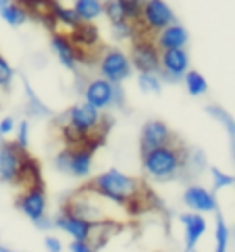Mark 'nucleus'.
Here are the masks:
<instances>
[{"label": "nucleus", "mask_w": 235, "mask_h": 252, "mask_svg": "<svg viewBox=\"0 0 235 252\" xmlns=\"http://www.w3.org/2000/svg\"><path fill=\"white\" fill-rule=\"evenodd\" d=\"M59 125L62 129V138H65L69 146L86 144V146L96 150L98 146L104 144L106 131L111 127V119L84 100L75 106H71L59 119Z\"/></svg>", "instance_id": "nucleus-1"}, {"label": "nucleus", "mask_w": 235, "mask_h": 252, "mask_svg": "<svg viewBox=\"0 0 235 252\" xmlns=\"http://www.w3.org/2000/svg\"><path fill=\"white\" fill-rule=\"evenodd\" d=\"M88 188L117 206L144 204V196H150L146 184L140 177L121 173L119 169H108L104 173L96 175L88 184Z\"/></svg>", "instance_id": "nucleus-2"}, {"label": "nucleus", "mask_w": 235, "mask_h": 252, "mask_svg": "<svg viewBox=\"0 0 235 252\" xmlns=\"http://www.w3.org/2000/svg\"><path fill=\"white\" fill-rule=\"evenodd\" d=\"M185 163H187V150L177 138L169 142L167 146H160L142 155L144 173L152 179H158V182L179 177L185 171Z\"/></svg>", "instance_id": "nucleus-3"}, {"label": "nucleus", "mask_w": 235, "mask_h": 252, "mask_svg": "<svg viewBox=\"0 0 235 252\" xmlns=\"http://www.w3.org/2000/svg\"><path fill=\"white\" fill-rule=\"evenodd\" d=\"M92 165H94V150L86 146V144H81V146H69L54 157L57 171H60L65 175H73V177H88L92 173Z\"/></svg>", "instance_id": "nucleus-4"}, {"label": "nucleus", "mask_w": 235, "mask_h": 252, "mask_svg": "<svg viewBox=\"0 0 235 252\" xmlns=\"http://www.w3.org/2000/svg\"><path fill=\"white\" fill-rule=\"evenodd\" d=\"M86 102H89L98 111H106L111 106H123L125 104V92L121 84H111L104 77L89 79L84 88Z\"/></svg>", "instance_id": "nucleus-5"}, {"label": "nucleus", "mask_w": 235, "mask_h": 252, "mask_svg": "<svg viewBox=\"0 0 235 252\" xmlns=\"http://www.w3.org/2000/svg\"><path fill=\"white\" fill-rule=\"evenodd\" d=\"M175 13L165 0H146V4L142 8L140 19L135 21L138 25V35H154L162 28L175 23Z\"/></svg>", "instance_id": "nucleus-6"}, {"label": "nucleus", "mask_w": 235, "mask_h": 252, "mask_svg": "<svg viewBox=\"0 0 235 252\" xmlns=\"http://www.w3.org/2000/svg\"><path fill=\"white\" fill-rule=\"evenodd\" d=\"M98 71L100 77L108 79L111 84H123L133 73L131 61L121 48H102L98 59Z\"/></svg>", "instance_id": "nucleus-7"}, {"label": "nucleus", "mask_w": 235, "mask_h": 252, "mask_svg": "<svg viewBox=\"0 0 235 252\" xmlns=\"http://www.w3.org/2000/svg\"><path fill=\"white\" fill-rule=\"evenodd\" d=\"M129 61L138 73H158L160 71V50L148 35H138L131 42Z\"/></svg>", "instance_id": "nucleus-8"}, {"label": "nucleus", "mask_w": 235, "mask_h": 252, "mask_svg": "<svg viewBox=\"0 0 235 252\" xmlns=\"http://www.w3.org/2000/svg\"><path fill=\"white\" fill-rule=\"evenodd\" d=\"M25 157H27V150L19 148L15 142L0 144V182H4V184L19 182Z\"/></svg>", "instance_id": "nucleus-9"}, {"label": "nucleus", "mask_w": 235, "mask_h": 252, "mask_svg": "<svg viewBox=\"0 0 235 252\" xmlns=\"http://www.w3.org/2000/svg\"><path fill=\"white\" fill-rule=\"evenodd\" d=\"M189 71V55L185 48H173V50H160V79L171 84L181 82L183 75Z\"/></svg>", "instance_id": "nucleus-10"}, {"label": "nucleus", "mask_w": 235, "mask_h": 252, "mask_svg": "<svg viewBox=\"0 0 235 252\" xmlns=\"http://www.w3.org/2000/svg\"><path fill=\"white\" fill-rule=\"evenodd\" d=\"M175 136L173 131L169 129V125L160 119H150L142 125L140 131V155H146V152L167 146L169 142H173Z\"/></svg>", "instance_id": "nucleus-11"}, {"label": "nucleus", "mask_w": 235, "mask_h": 252, "mask_svg": "<svg viewBox=\"0 0 235 252\" xmlns=\"http://www.w3.org/2000/svg\"><path fill=\"white\" fill-rule=\"evenodd\" d=\"M17 209H19L25 217H29L33 223L46 217V209H48V198L44 184H35L25 188V192L17 198Z\"/></svg>", "instance_id": "nucleus-12"}, {"label": "nucleus", "mask_w": 235, "mask_h": 252, "mask_svg": "<svg viewBox=\"0 0 235 252\" xmlns=\"http://www.w3.org/2000/svg\"><path fill=\"white\" fill-rule=\"evenodd\" d=\"M50 46L54 50V55H57V59L60 61V65L67 67L69 71H75L77 73L79 63H86L84 52H81L75 44L71 42L69 35H65V33H54L52 40H50Z\"/></svg>", "instance_id": "nucleus-13"}, {"label": "nucleus", "mask_w": 235, "mask_h": 252, "mask_svg": "<svg viewBox=\"0 0 235 252\" xmlns=\"http://www.w3.org/2000/svg\"><path fill=\"white\" fill-rule=\"evenodd\" d=\"M92 225H94V223H89V221H86V219L77 217V215L69 213L67 209H62V211L57 215V217L52 219V227H59L60 231L69 233L71 238L79 240V242H88L89 231H92Z\"/></svg>", "instance_id": "nucleus-14"}, {"label": "nucleus", "mask_w": 235, "mask_h": 252, "mask_svg": "<svg viewBox=\"0 0 235 252\" xmlns=\"http://www.w3.org/2000/svg\"><path fill=\"white\" fill-rule=\"evenodd\" d=\"M158 50H173V48H185L189 42V33L181 23H171L167 28H162L160 32L154 33V40Z\"/></svg>", "instance_id": "nucleus-15"}, {"label": "nucleus", "mask_w": 235, "mask_h": 252, "mask_svg": "<svg viewBox=\"0 0 235 252\" xmlns=\"http://www.w3.org/2000/svg\"><path fill=\"white\" fill-rule=\"evenodd\" d=\"M183 202L194 213H216V198L202 186H187L183 192Z\"/></svg>", "instance_id": "nucleus-16"}, {"label": "nucleus", "mask_w": 235, "mask_h": 252, "mask_svg": "<svg viewBox=\"0 0 235 252\" xmlns=\"http://www.w3.org/2000/svg\"><path fill=\"white\" fill-rule=\"evenodd\" d=\"M183 229H185V248H194L198 244L204 233H206V219L202 217V213H183L181 217Z\"/></svg>", "instance_id": "nucleus-17"}, {"label": "nucleus", "mask_w": 235, "mask_h": 252, "mask_svg": "<svg viewBox=\"0 0 235 252\" xmlns=\"http://www.w3.org/2000/svg\"><path fill=\"white\" fill-rule=\"evenodd\" d=\"M69 38L81 52H84V50H92L100 44V32H98V28L94 23H79L75 30H71Z\"/></svg>", "instance_id": "nucleus-18"}, {"label": "nucleus", "mask_w": 235, "mask_h": 252, "mask_svg": "<svg viewBox=\"0 0 235 252\" xmlns=\"http://www.w3.org/2000/svg\"><path fill=\"white\" fill-rule=\"evenodd\" d=\"M71 8L81 23H94L98 17H102V0H73Z\"/></svg>", "instance_id": "nucleus-19"}, {"label": "nucleus", "mask_w": 235, "mask_h": 252, "mask_svg": "<svg viewBox=\"0 0 235 252\" xmlns=\"http://www.w3.org/2000/svg\"><path fill=\"white\" fill-rule=\"evenodd\" d=\"M0 17H2L8 25H13V28H19V25H23L29 19L27 11L21 4H17L15 0H0Z\"/></svg>", "instance_id": "nucleus-20"}, {"label": "nucleus", "mask_w": 235, "mask_h": 252, "mask_svg": "<svg viewBox=\"0 0 235 252\" xmlns=\"http://www.w3.org/2000/svg\"><path fill=\"white\" fill-rule=\"evenodd\" d=\"M50 15H52V23H60V25H65V28H69V30H75L77 25L81 23V21L77 19V15H75L73 8L60 4L59 0H52Z\"/></svg>", "instance_id": "nucleus-21"}, {"label": "nucleus", "mask_w": 235, "mask_h": 252, "mask_svg": "<svg viewBox=\"0 0 235 252\" xmlns=\"http://www.w3.org/2000/svg\"><path fill=\"white\" fill-rule=\"evenodd\" d=\"M206 113H208L210 117H214V119L219 121L225 129H227L229 138H231V148H233V152H235V121H233V117H231L227 111H225V109H221V106H216V104L206 106Z\"/></svg>", "instance_id": "nucleus-22"}, {"label": "nucleus", "mask_w": 235, "mask_h": 252, "mask_svg": "<svg viewBox=\"0 0 235 252\" xmlns=\"http://www.w3.org/2000/svg\"><path fill=\"white\" fill-rule=\"evenodd\" d=\"M181 82L185 84L187 94H192V96H202V94H206V90H208V82H206L204 75L198 73V71H187Z\"/></svg>", "instance_id": "nucleus-23"}, {"label": "nucleus", "mask_w": 235, "mask_h": 252, "mask_svg": "<svg viewBox=\"0 0 235 252\" xmlns=\"http://www.w3.org/2000/svg\"><path fill=\"white\" fill-rule=\"evenodd\" d=\"M23 88H25V96H27V113L33 115V117H50V109L33 94L31 86L27 84L25 79H23Z\"/></svg>", "instance_id": "nucleus-24"}, {"label": "nucleus", "mask_w": 235, "mask_h": 252, "mask_svg": "<svg viewBox=\"0 0 235 252\" xmlns=\"http://www.w3.org/2000/svg\"><path fill=\"white\" fill-rule=\"evenodd\" d=\"M102 15L106 17L108 21L113 23H121L127 21V15H125V8L119 0H102Z\"/></svg>", "instance_id": "nucleus-25"}, {"label": "nucleus", "mask_w": 235, "mask_h": 252, "mask_svg": "<svg viewBox=\"0 0 235 252\" xmlns=\"http://www.w3.org/2000/svg\"><path fill=\"white\" fill-rule=\"evenodd\" d=\"M111 33H113V38L115 40H119V42H123V40H135L138 38V25H135L133 21H121V23H113L111 25Z\"/></svg>", "instance_id": "nucleus-26"}, {"label": "nucleus", "mask_w": 235, "mask_h": 252, "mask_svg": "<svg viewBox=\"0 0 235 252\" xmlns=\"http://www.w3.org/2000/svg\"><path fill=\"white\" fill-rule=\"evenodd\" d=\"M216 246H214V252H227V244H229V227L225 223L221 211L216 209Z\"/></svg>", "instance_id": "nucleus-27"}, {"label": "nucleus", "mask_w": 235, "mask_h": 252, "mask_svg": "<svg viewBox=\"0 0 235 252\" xmlns=\"http://www.w3.org/2000/svg\"><path fill=\"white\" fill-rule=\"evenodd\" d=\"M138 86L146 94H158L162 88V79L158 73H138Z\"/></svg>", "instance_id": "nucleus-28"}, {"label": "nucleus", "mask_w": 235, "mask_h": 252, "mask_svg": "<svg viewBox=\"0 0 235 252\" xmlns=\"http://www.w3.org/2000/svg\"><path fill=\"white\" fill-rule=\"evenodd\" d=\"M119 2L123 4L125 15H127V19L135 23V21L140 19L142 8H144V4H146V0H119Z\"/></svg>", "instance_id": "nucleus-29"}, {"label": "nucleus", "mask_w": 235, "mask_h": 252, "mask_svg": "<svg viewBox=\"0 0 235 252\" xmlns=\"http://www.w3.org/2000/svg\"><path fill=\"white\" fill-rule=\"evenodd\" d=\"M13 77H15V71L11 67V63H8L2 55H0V88H8L13 84Z\"/></svg>", "instance_id": "nucleus-30"}, {"label": "nucleus", "mask_w": 235, "mask_h": 252, "mask_svg": "<svg viewBox=\"0 0 235 252\" xmlns=\"http://www.w3.org/2000/svg\"><path fill=\"white\" fill-rule=\"evenodd\" d=\"M210 175H212V186H214V190H223V188H229L235 184V177L227 175V173H223V171L219 169H210Z\"/></svg>", "instance_id": "nucleus-31"}, {"label": "nucleus", "mask_w": 235, "mask_h": 252, "mask_svg": "<svg viewBox=\"0 0 235 252\" xmlns=\"http://www.w3.org/2000/svg\"><path fill=\"white\" fill-rule=\"evenodd\" d=\"M15 144L19 148L27 150V144H29V121H19V127H17V138Z\"/></svg>", "instance_id": "nucleus-32"}, {"label": "nucleus", "mask_w": 235, "mask_h": 252, "mask_svg": "<svg viewBox=\"0 0 235 252\" xmlns=\"http://www.w3.org/2000/svg\"><path fill=\"white\" fill-rule=\"evenodd\" d=\"M17 127V123L13 117H4V119H0V136H8V133H13Z\"/></svg>", "instance_id": "nucleus-33"}, {"label": "nucleus", "mask_w": 235, "mask_h": 252, "mask_svg": "<svg viewBox=\"0 0 235 252\" xmlns=\"http://www.w3.org/2000/svg\"><path fill=\"white\" fill-rule=\"evenodd\" d=\"M44 248H46L48 252H60L62 250V244H60L59 238L48 236V238H44Z\"/></svg>", "instance_id": "nucleus-34"}, {"label": "nucleus", "mask_w": 235, "mask_h": 252, "mask_svg": "<svg viewBox=\"0 0 235 252\" xmlns=\"http://www.w3.org/2000/svg\"><path fill=\"white\" fill-rule=\"evenodd\" d=\"M71 252H98V250L92 244H88V242L73 240V242H71Z\"/></svg>", "instance_id": "nucleus-35"}, {"label": "nucleus", "mask_w": 235, "mask_h": 252, "mask_svg": "<svg viewBox=\"0 0 235 252\" xmlns=\"http://www.w3.org/2000/svg\"><path fill=\"white\" fill-rule=\"evenodd\" d=\"M0 252H13L11 248H6V246H2V244H0Z\"/></svg>", "instance_id": "nucleus-36"}, {"label": "nucleus", "mask_w": 235, "mask_h": 252, "mask_svg": "<svg viewBox=\"0 0 235 252\" xmlns=\"http://www.w3.org/2000/svg\"><path fill=\"white\" fill-rule=\"evenodd\" d=\"M183 252H198V250H196V248H185Z\"/></svg>", "instance_id": "nucleus-37"}, {"label": "nucleus", "mask_w": 235, "mask_h": 252, "mask_svg": "<svg viewBox=\"0 0 235 252\" xmlns=\"http://www.w3.org/2000/svg\"><path fill=\"white\" fill-rule=\"evenodd\" d=\"M233 157H235V152H233Z\"/></svg>", "instance_id": "nucleus-38"}, {"label": "nucleus", "mask_w": 235, "mask_h": 252, "mask_svg": "<svg viewBox=\"0 0 235 252\" xmlns=\"http://www.w3.org/2000/svg\"><path fill=\"white\" fill-rule=\"evenodd\" d=\"M0 138H2V136H0Z\"/></svg>", "instance_id": "nucleus-39"}]
</instances>
